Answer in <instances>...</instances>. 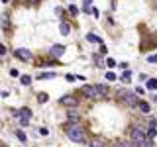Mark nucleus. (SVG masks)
Wrapping results in <instances>:
<instances>
[{
	"label": "nucleus",
	"mask_w": 157,
	"mask_h": 147,
	"mask_svg": "<svg viewBox=\"0 0 157 147\" xmlns=\"http://www.w3.org/2000/svg\"><path fill=\"white\" fill-rule=\"evenodd\" d=\"M81 92L91 98V100H100V98H106L108 96V86L106 84H85Z\"/></svg>",
	"instance_id": "1"
},
{
	"label": "nucleus",
	"mask_w": 157,
	"mask_h": 147,
	"mask_svg": "<svg viewBox=\"0 0 157 147\" xmlns=\"http://www.w3.org/2000/svg\"><path fill=\"white\" fill-rule=\"evenodd\" d=\"M65 134H67V137L71 141H75V143H85V131H83V128H81L78 124H73V122L65 124Z\"/></svg>",
	"instance_id": "2"
},
{
	"label": "nucleus",
	"mask_w": 157,
	"mask_h": 147,
	"mask_svg": "<svg viewBox=\"0 0 157 147\" xmlns=\"http://www.w3.org/2000/svg\"><path fill=\"white\" fill-rule=\"evenodd\" d=\"M118 98L122 100V102L126 104V106H137V96L134 94V92H128V90H120L118 92Z\"/></svg>",
	"instance_id": "3"
},
{
	"label": "nucleus",
	"mask_w": 157,
	"mask_h": 147,
	"mask_svg": "<svg viewBox=\"0 0 157 147\" xmlns=\"http://www.w3.org/2000/svg\"><path fill=\"white\" fill-rule=\"evenodd\" d=\"M132 139H134L136 147H141V145H144V141L147 139V135H145V131L141 128H134V129H132Z\"/></svg>",
	"instance_id": "4"
},
{
	"label": "nucleus",
	"mask_w": 157,
	"mask_h": 147,
	"mask_svg": "<svg viewBox=\"0 0 157 147\" xmlns=\"http://www.w3.org/2000/svg\"><path fill=\"white\" fill-rule=\"evenodd\" d=\"M14 55H16L18 59H22V61H32V51H30V49H24V47L16 49Z\"/></svg>",
	"instance_id": "5"
},
{
	"label": "nucleus",
	"mask_w": 157,
	"mask_h": 147,
	"mask_svg": "<svg viewBox=\"0 0 157 147\" xmlns=\"http://www.w3.org/2000/svg\"><path fill=\"white\" fill-rule=\"evenodd\" d=\"M61 104H65V106H69V108H77V106H78V100L75 98V96L67 94V96L61 98Z\"/></svg>",
	"instance_id": "6"
},
{
	"label": "nucleus",
	"mask_w": 157,
	"mask_h": 147,
	"mask_svg": "<svg viewBox=\"0 0 157 147\" xmlns=\"http://www.w3.org/2000/svg\"><path fill=\"white\" fill-rule=\"evenodd\" d=\"M14 116L16 118H20V120H30V116H32V110L30 108H20L14 112Z\"/></svg>",
	"instance_id": "7"
},
{
	"label": "nucleus",
	"mask_w": 157,
	"mask_h": 147,
	"mask_svg": "<svg viewBox=\"0 0 157 147\" xmlns=\"http://www.w3.org/2000/svg\"><path fill=\"white\" fill-rule=\"evenodd\" d=\"M49 53H51L53 57H61V55L65 53V45H53Z\"/></svg>",
	"instance_id": "8"
},
{
	"label": "nucleus",
	"mask_w": 157,
	"mask_h": 147,
	"mask_svg": "<svg viewBox=\"0 0 157 147\" xmlns=\"http://www.w3.org/2000/svg\"><path fill=\"white\" fill-rule=\"evenodd\" d=\"M92 147H112V145L104 139V137H94V139H92Z\"/></svg>",
	"instance_id": "9"
},
{
	"label": "nucleus",
	"mask_w": 157,
	"mask_h": 147,
	"mask_svg": "<svg viewBox=\"0 0 157 147\" xmlns=\"http://www.w3.org/2000/svg\"><path fill=\"white\" fill-rule=\"evenodd\" d=\"M59 32L63 33V35H69V33H71V26H69L67 22H61V24H59Z\"/></svg>",
	"instance_id": "10"
},
{
	"label": "nucleus",
	"mask_w": 157,
	"mask_h": 147,
	"mask_svg": "<svg viewBox=\"0 0 157 147\" xmlns=\"http://www.w3.org/2000/svg\"><path fill=\"white\" fill-rule=\"evenodd\" d=\"M86 41H91V43H100V45H102V39L98 37L94 32H91L88 35H86Z\"/></svg>",
	"instance_id": "11"
},
{
	"label": "nucleus",
	"mask_w": 157,
	"mask_h": 147,
	"mask_svg": "<svg viewBox=\"0 0 157 147\" xmlns=\"http://www.w3.org/2000/svg\"><path fill=\"white\" fill-rule=\"evenodd\" d=\"M147 88L149 90H157V78H147Z\"/></svg>",
	"instance_id": "12"
},
{
	"label": "nucleus",
	"mask_w": 157,
	"mask_h": 147,
	"mask_svg": "<svg viewBox=\"0 0 157 147\" xmlns=\"http://www.w3.org/2000/svg\"><path fill=\"white\" fill-rule=\"evenodd\" d=\"M47 100H49V96H47L45 92H39V94H37V102L39 104H45Z\"/></svg>",
	"instance_id": "13"
},
{
	"label": "nucleus",
	"mask_w": 157,
	"mask_h": 147,
	"mask_svg": "<svg viewBox=\"0 0 157 147\" xmlns=\"http://www.w3.org/2000/svg\"><path fill=\"white\" fill-rule=\"evenodd\" d=\"M16 137H18V139L22 141V143H26V141H28L26 134H24V131H22V129H16Z\"/></svg>",
	"instance_id": "14"
},
{
	"label": "nucleus",
	"mask_w": 157,
	"mask_h": 147,
	"mask_svg": "<svg viewBox=\"0 0 157 147\" xmlns=\"http://www.w3.org/2000/svg\"><path fill=\"white\" fill-rule=\"evenodd\" d=\"M120 78H122L124 83H130V81H132V71H128V69H126V71H124V75H122Z\"/></svg>",
	"instance_id": "15"
},
{
	"label": "nucleus",
	"mask_w": 157,
	"mask_h": 147,
	"mask_svg": "<svg viewBox=\"0 0 157 147\" xmlns=\"http://www.w3.org/2000/svg\"><path fill=\"white\" fill-rule=\"evenodd\" d=\"M78 118H81V116L77 114V110H71V112H69V120H71L73 124H75V122H78Z\"/></svg>",
	"instance_id": "16"
},
{
	"label": "nucleus",
	"mask_w": 157,
	"mask_h": 147,
	"mask_svg": "<svg viewBox=\"0 0 157 147\" xmlns=\"http://www.w3.org/2000/svg\"><path fill=\"white\" fill-rule=\"evenodd\" d=\"M137 106H139V110H141L144 114H147V112H149V104H147V102H144V100H141V102L137 104Z\"/></svg>",
	"instance_id": "17"
},
{
	"label": "nucleus",
	"mask_w": 157,
	"mask_h": 147,
	"mask_svg": "<svg viewBox=\"0 0 157 147\" xmlns=\"http://www.w3.org/2000/svg\"><path fill=\"white\" fill-rule=\"evenodd\" d=\"M0 24H2V28H8L10 22H8V16H6V14H2V16H0Z\"/></svg>",
	"instance_id": "18"
},
{
	"label": "nucleus",
	"mask_w": 157,
	"mask_h": 147,
	"mask_svg": "<svg viewBox=\"0 0 157 147\" xmlns=\"http://www.w3.org/2000/svg\"><path fill=\"white\" fill-rule=\"evenodd\" d=\"M20 81H22V84H26V86H28V84L32 83V77H30V75H24V77L20 78Z\"/></svg>",
	"instance_id": "19"
},
{
	"label": "nucleus",
	"mask_w": 157,
	"mask_h": 147,
	"mask_svg": "<svg viewBox=\"0 0 157 147\" xmlns=\"http://www.w3.org/2000/svg\"><path fill=\"white\" fill-rule=\"evenodd\" d=\"M53 77H55L53 73H39L37 75V78H53Z\"/></svg>",
	"instance_id": "20"
},
{
	"label": "nucleus",
	"mask_w": 157,
	"mask_h": 147,
	"mask_svg": "<svg viewBox=\"0 0 157 147\" xmlns=\"http://www.w3.org/2000/svg\"><path fill=\"white\" fill-rule=\"evenodd\" d=\"M104 77H106V81H110V83H112V81H116V75H114L112 71H108V73H106Z\"/></svg>",
	"instance_id": "21"
},
{
	"label": "nucleus",
	"mask_w": 157,
	"mask_h": 147,
	"mask_svg": "<svg viewBox=\"0 0 157 147\" xmlns=\"http://www.w3.org/2000/svg\"><path fill=\"white\" fill-rule=\"evenodd\" d=\"M112 147H132L130 143H124V141H120V143H116V145H112Z\"/></svg>",
	"instance_id": "22"
},
{
	"label": "nucleus",
	"mask_w": 157,
	"mask_h": 147,
	"mask_svg": "<svg viewBox=\"0 0 157 147\" xmlns=\"http://www.w3.org/2000/svg\"><path fill=\"white\" fill-rule=\"evenodd\" d=\"M10 75H12V77H20V71L18 69H10Z\"/></svg>",
	"instance_id": "23"
},
{
	"label": "nucleus",
	"mask_w": 157,
	"mask_h": 147,
	"mask_svg": "<svg viewBox=\"0 0 157 147\" xmlns=\"http://www.w3.org/2000/svg\"><path fill=\"white\" fill-rule=\"evenodd\" d=\"M69 12H71L73 16H77V12H78V8H77V6H71V8H69Z\"/></svg>",
	"instance_id": "24"
},
{
	"label": "nucleus",
	"mask_w": 157,
	"mask_h": 147,
	"mask_svg": "<svg viewBox=\"0 0 157 147\" xmlns=\"http://www.w3.org/2000/svg\"><path fill=\"white\" fill-rule=\"evenodd\" d=\"M39 135H49V129H47V128H41V129H39Z\"/></svg>",
	"instance_id": "25"
},
{
	"label": "nucleus",
	"mask_w": 157,
	"mask_h": 147,
	"mask_svg": "<svg viewBox=\"0 0 157 147\" xmlns=\"http://www.w3.org/2000/svg\"><path fill=\"white\" fill-rule=\"evenodd\" d=\"M147 61H149V63H157V55H149Z\"/></svg>",
	"instance_id": "26"
},
{
	"label": "nucleus",
	"mask_w": 157,
	"mask_h": 147,
	"mask_svg": "<svg viewBox=\"0 0 157 147\" xmlns=\"http://www.w3.org/2000/svg\"><path fill=\"white\" fill-rule=\"evenodd\" d=\"M106 65H108V67H116V61H114V59H108Z\"/></svg>",
	"instance_id": "27"
},
{
	"label": "nucleus",
	"mask_w": 157,
	"mask_h": 147,
	"mask_svg": "<svg viewBox=\"0 0 157 147\" xmlns=\"http://www.w3.org/2000/svg\"><path fill=\"white\" fill-rule=\"evenodd\" d=\"M98 55H106V45H100V53Z\"/></svg>",
	"instance_id": "28"
},
{
	"label": "nucleus",
	"mask_w": 157,
	"mask_h": 147,
	"mask_svg": "<svg viewBox=\"0 0 157 147\" xmlns=\"http://www.w3.org/2000/svg\"><path fill=\"white\" fill-rule=\"evenodd\" d=\"M67 81H69V83H73V81H77V77H75V75H67Z\"/></svg>",
	"instance_id": "29"
},
{
	"label": "nucleus",
	"mask_w": 157,
	"mask_h": 147,
	"mask_svg": "<svg viewBox=\"0 0 157 147\" xmlns=\"http://www.w3.org/2000/svg\"><path fill=\"white\" fill-rule=\"evenodd\" d=\"M6 53V45H0V55H4Z\"/></svg>",
	"instance_id": "30"
},
{
	"label": "nucleus",
	"mask_w": 157,
	"mask_h": 147,
	"mask_svg": "<svg viewBox=\"0 0 157 147\" xmlns=\"http://www.w3.org/2000/svg\"><path fill=\"white\" fill-rule=\"evenodd\" d=\"M30 2H32V4H39V0H30Z\"/></svg>",
	"instance_id": "31"
},
{
	"label": "nucleus",
	"mask_w": 157,
	"mask_h": 147,
	"mask_svg": "<svg viewBox=\"0 0 157 147\" xmlns=\"http://www.w3.org/2000/svg\"><path fill=\"white\" fill-rule=\"evenodd\" d=\"M153 100H155V104H157V94H155V98H153Z\"/></svg>",
	"instance_id": "32"
}]
</instances>
